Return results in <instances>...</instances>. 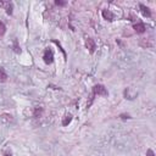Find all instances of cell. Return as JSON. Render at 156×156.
Wrapping results in <instances>:
<instances>
[{
    "instance_id": "6da1fadb",
    "label": "cell",
    "mask_w": 156,
    "mask_h": 156,
    "mask_svg": "<svg viewBox=\"0 0 156 156\" xmlns=\"http://www.w3.org/2000/svg\"><path fill=\"white\" fill-rule=\"evenodd\" d=\"M96 95H100V96H107V95H108V91H107V89H106L102 84H95V85L93 87V90H91L90 102L88 104V107L91 105V102H93V100H94V96H96Z\"/></svg>"
},
{
    "instance_id": "7a4b0ae2",
    "label": "cell",
    "mask_w": 156,
    "mask_h": 156,
    "mask_svg": "<svg viewBox=\"0 0 156 156\" xmlns=\"http://www.w3.org/2000/svg\"><path fill=\"white\" fill-rule=\"evenodd\" d=\"M43 58H44V62L46 65H50L54 62V52L51 49H45L44 50V54H43Z\"/></svg>"
},
{
    "instance_id": "3957f363",
    "label": "cell",
    "mask_w": 156,
    "mask_h": 156,
    "mask_svg": "<svg viewBox=\"0 0 156 156\" xmlns=\"http://www.w3.org/2000/svg\"><path fill=\"white\" fill-rule=\"evenodd\" d=\"M0 7H2L7 15H12L13 12V2L11 1H0Z\"/></svg>"
},
{
    "instance_id": "277c9868",
    "label": "cell",
    "mask_w": 156,
    "mask_h": 156,
    "mask_svg": "<svg viewBox=\"0 0 156 156\" xmlns=\"http://www.w3.org/2000/svg\"><path fill=\"white\" fill-rule=\"evenodd\" d=\"M133 28H134V30H135L136 33H139V34H143V33L146 32V26H145L144 22H136V23H134V24H133Z\"/></svg>"
},
{
    "instance_id": "5b68a950",
    "label": "cell",
    "mask_w": 156,
    "mask_h": 156,
    "mask_svg": "<svg viewBox=\"0 0 156 156\" xmlns=\"http://www.w3.org/2000/svg\"><path fill=\"white\" fill-rule=\"evenodd\" d=\"M85 46L89 49V52H90V54H93V52L95 51V49H96V44H95L94 39H91V38H87V40H85Z\"/></svg>"
},
{
    "instance_id": "8992f818",
    "label": "cell",
    "mask_w": 156,
    "mask_h": 156,
    "mask_svg": "<svg viewBox=\"0 0 156 156\" xmlns=\"http://www.w3.org/2000/svg\"><path fill=\"white\" fill-rule=\"evenodd\" d=\"M139 9H140V12H141V15L144 17H147V18L151 17V11H150V9L147 6H145L144 4H139Z\"/></svg>"
},
{
    "instance_id": "52a82bcc",
    "label": "cell",
    "mask_w": 156,
    "mask_h": 156,
    "mask_svg": "<svg viewBox=\"0 0 156 156\" xmlns=\"http://www.w3.org/2000/svg\"><path fill=\"white\" fill-rule=\"evenodd\" d=\"M101 15H102V17H104L106 21H108V22H112V21L115 20V15H113L110 10H102Z\"/></svg>"
},
{
    "instance_id": "ba28073f",
    "label": "cell",
    "mask_w": 156,
    "mask_h": 156,
    "mask_svg": "<svg viewBox=\"0 0 156 156\" xmlns=\"http://www.w3.org/2000/svg\"><path fill=\"white\" fill-rule=\"evenodd\" d=\"M7 78H9V76H7L6 71H5V68L4 67H0V82L4 83V82L7 80Z\"/></svg>"
},
{
    "instance_id": "9c48e42d",
    "label": "cell",
    "mask_w": 156,
    "mask_h": 156,
    "mask_svg": "<svg viewBox=\"0 0 156 156\" xmlns=\"http://www.w3.org/2000/svg\"><path fill=\"white\" fill-rule=\"evenodd\" d=\"M71 121H72V115H71V113L65 115V117H63V119H62V126H63V127L68 126V124L71 123Z\"/></svg>"
},
{
    "instance_id": "30bf717a",
    "label": "cell",
    "mask_w": 156,
    "mask_h": 156,
    "mask_svg": "<svg viewBox=\"0 0 156 156\" xmlns=\"http://www.w3.org/2000/svg\"><path fill=\"white\" fill-rule=\"evenodd\" d=\"M12 49H13V52H16V54H21V48H20V45H18V40H17V39H13Z\"/></svg>"
},
{
    "instance_id": "8fae6325",
    "label": "cell",
    "mask_w": 156,
    "mask_h": 156,
    "mask_svg": "<svg viewBox=\"0 0 156 156\" xmlns=\"http://www.w3.org/2000/svg\"><path fill=\"white\" fill-rule=\"evenodd\" d=\"M5 33H6V26H5L4 22L0 21V39H2V37L5 35Z\"/></svg>"
},
{
    "instance_id": "7c38bea8",
    "label": "cell",
    "mask_w": 156,
    "mask_h": 156,
    "mask_svg": "<svg viewBox=\"0 0 156 156\" xmlns=\"http://www.w3.org/2000/svg\"><path fill=\"white\" fill-rule=\"evenodd\" d=\"M51 41H52V43H54V44H56V45H57V46H58V49H60V50H61V52H62V54H63V57H65V60H67V58H66V57H67V54H66V51H65V50H63V49H62V46H61V44H60V43H58V41H57V40H55V39H52V40H51Z\"/></svg>"
},
{
    "instance_id": "4fadbf2b",
    "label": "cell",
    "mask_w": 156,
    "mask_h": 156,
    "mask_svg": "<svg viewBox=\"0 0 156 156\" xmlns=\"http://www.w3.org/2000/svg\"><path fill=\"white\" fill-rule=\"evenodd\" d=\"M119 117H121L122 119H129V118H130V116H129V115H126V113H122V115H119Z\"/></svg>"
},
{
    "instance_id": "5bb4252c",
    "label": "cell",
    "mask_w": 156,
    "mask_h": 156,
    "mask_svg": "<svg viewBox=\"0 0 156 156\" xmlns=\"http://www.w3.org/2000/svg\"><path fill=\"white\" fill-rule=\"evenodd\" d=\"M146 156H155V152H154L151 149H147V151H146Z\"/></svg>"
},
{
    "instance_id": "9a60e30c",
    "label": "cell",
    "mask_w": 156,
    "mask_h": 156,
    "mask_svg": "<svg viewBox=\"0 0 156 156\" xmlns=\"http://www.w3.org/2000/svg\"><path fill=\"white\" fill-rule=\"evenodd\" d=\"M55 5H57V6H65L66 2H65V1H58V0H57V1H55Z\"/></svg>"
},
{
    "instance_id": "2e32d148",
    "label": "cell",
    "mask_w": 156,
    "mask_h": 156,
    "mask_svg": "<svg viewBox=\"0 0 156 156\" xmlns=\"http://www.w3.org/2000/svg\"><path fill=\"white\" fill-rule=\"evenodd\" d=\"M4 156H12V152L11 151H5L4 152Z\"/></svg>"
}]
</instances>
